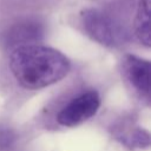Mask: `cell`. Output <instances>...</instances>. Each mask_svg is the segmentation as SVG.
<instances>
[{
	"instance_id": "52a82bcc",
	"label": "cell",
	"mask_w": 151,
	"mask_h": 151,
	"mask_svg": "<svg viewBox=\"0 0 151 151\" xmlns=\"http://www.w3.org/2000/svg\"><path fill=\"white\" fill-rule=\"evenodd\" d=\"M122 143H124L129 147H147L150 145V134L144 129H134L133 131L124 134L122 138Z\"/></svg>"
},
{
	"instance_id": "8992f818",
	"label": "cell",
	"mask_w": 151,
	"mask_h": 151,
	"mask_svg": "<svg viewBox=\"0 0 151 151\" xmlns=\"http://www.w3.org/2000/svg\"><path fill=\"white\" fill-rule=\"evenodd\" d=\"M150 2L151 0H139L134 17V33L138 40L146 47L151 45L150 38Z\"/></svg>"
},
{
	"instance_id": "5b68a950",
	"label": "cell",
	"mask_w": 151,
	"mask_h": 151,
	"mask_svg": "<svg viewBox=\"0 0 151 151\" xmlns=\"http://www.w3.org/2000/svg\"><path fill=\"white\" fill-rule=\"evenodd\" d=\"M44 35V27L40 22L27 20L14 25L7 33L6 44L13 48L24 45H33L32 42L39 41Z\"/></svg>"
},
{
	"instance_id": "3957f363",
	"label": "cell",
	"mask_w": 151,
	"mask_h": 151,
	"mask_svg": "<svg viewBox=\"0 0 151 151\" xmlns=\"http://www.w3.org/2000/svg\"><path fill=\"white\" fill-rule=\"evenodd\" d=\"M100 106V96L96 90L86 91L73 98L57 114V122L63 126H76L93 117Z\"/></svg>"
},
{
	"instance_id": "ba28073f",
	"label": "cell",
	"mask_w": 151,
	"mask_h": 151,
	"mask_svg": "<svg viewBox=\"0 0 151 151\" xmlns=\"http://www.w3.org/2000/svg\"><path fill=\"white\" fill-rule=\"evenodd\" d=\"M15 143V134L11 129H0V151H8Z\"/></svg>"
},
{
	"instance_id": "277c9868",
	"label": "cell",
	"mask_w": 151,
	"mask_h": 151,
	"mask_svg": "<svg viewBox=\"0 0 151 151\" xmlns=\"http://www.w3.org/2000/svg\"><path fill=\"white\" fill-rule=\"evenodd\" d=\"M123 72L132 87L145 98L150 94V61L127 54L123 59Z\"/></svg>"
},
{
	"instance_id": "7a4b0ae2",
	"label": "cell",
	"mask_w": 151,
	"mask_h": 151,
	"mask_svg": "<svg viewBox=\"0 0 151 151\" xmlns=\"http://www.w3.org/2000/svg\"><path fill=\"white\" fill-rule=\"evenodd\" d=\"M80 19L85 32L104 46L116 47L127 40L124 25L101 9L85 8L80 13Z\"/></svg>"
},
{
	"instance_id": "6da1fadb",
	"label": "cell",
	"mask_w": 151,
	"mask_h": 151,
	"mask_svg": "<svg viewBox=\"0 0 151 151\" xmlns=\"http://www.w3.org/2000/svg\"><path fill=\"white\" fill-rule=\"evenodd\" d=\"M71 63L60 51L42 45H24L12 50L9 68L25 88L38 90L60 81L68 73Z\"/></svg>"
}]
</instances>
